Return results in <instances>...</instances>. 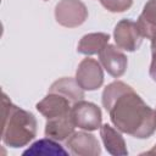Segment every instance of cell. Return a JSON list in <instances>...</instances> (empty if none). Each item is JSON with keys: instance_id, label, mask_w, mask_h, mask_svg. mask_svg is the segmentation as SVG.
<instances>
[{"instance_id": "7a4b0ae2", "label": "cell", "mask_w": 156, "mask_h": 156, "mask_svg": "<svg viewBox=\"0 0 156 156\" xmlns=\"http://www.w3.org/2000/svg\"><path fill=\"white\" fill-rule=\"evenodd\" d=\"M37 121L34 116L13 105L2 94V141L11 147H21L34 139Z\"/></svg>"}, {"instance_id": "ac0fdd59", "label": "cell", "mask_w": 156, "mask_h": 156, "mask_svg": "<svg viewBox=\"0 0 156 156\" xmlns=\"http://www.w3.org/2000/svg\"><path fill=\"white\" fill-rule=\"evenodd\" d=\"M146 154H147V155H151V154H156V145H155V146H154V147H152L150 151H147Z\"/></svg>"}, {"instance_id": "2e32d148", "label": "cell", "mask_w": 156, "mask_h": 156, "mask_svg": "<svg viewBox=\"0 0 156 156\" xmlns=\"http://www.w3.org/2000/svg\"><path fill=\"white\" fill-rule=\"evenodd\" d=\"M100 2L111 12H122L132 6L133 0H100Z\"/></svg>"}, {"instance_id": "6da1fadb", "label": "cell", "mask_w": 156, "mask_h": 156, "mask_svg": "<svg viewBox=\"0 0 156 156\" xmlns=\"http://www.w3.org/2000/svg\"><path fill=\"white\" fill-rule=\"evenodd\" d=\"M102 105L115 127L123 133L143 139L156 130V110L149 107L133 88L123 82H113L105 88Z\"/></svg>"}, {"instance_id": "9a60e30c", "label": "cell", "mask_w": 156, "mask_h": 156, "mask_svg": "<svg viewBox=\"0 0 156 156\" xmlns=\"http://www.w3.org/2000/svg\"><path fill=\"white\" fill-rule=\"evenodd\" d=\"M68 151H66L57 140H54L51 138L48 139H40L35 141L33 145H30L29 149H27L23 155H67Z\"/></svg>"}, {"instance_id": "ba28073f", "label": "cell", "mask_w": 156, "mask_h": 156, "mask_svg": "<svg viewBox=\"0 0 156 156\" xmlns=\"http://www.w3.org/2000/svg\"><path fill=\"white\" fill-rule=\"evenodd\" d=\"M71 107V101L57 93H49V95L37 104V110L48 119L68 115Z\"/></svg>"}, {"instance_id": "9c48e42d", "label": "cell", "mask_w": 156, "mask_h": 156, "mask_svg": "<svg viewBox=\"0 0 156 156\" xmlns=\"http://www.w3.org/2000/svg\"><path fill=\"white\" fill-rule=\"evenodd\" d=\"M118 49L119 48H116L115 45L107 44L99 52L101 65L115 78L121 77L127 68V57Z\"/></svg>"}, {"instance_id": "e0dca14e", "label": "cell", "mask_w": 156, "mask_h": 156, "mask_svg": "<svg viewBox=\"0 0 156 156\" xmlns=\"http://www.w3.org/2000/svg\"><path fill=\"white\" fill-rule=\"evenodd\" d=\"M152 52V60H151V66H150V77L156 82V51Z\"/></svg>"}, {"instance_id": "4fadbf2b", "label": "cell", "mask_w": 156, "mask_h": 156, "mask_svg": "<svg viewBox=\"0 0 156 156\" xmlns=\"http://www.w3.org/2000/svg\"><path fill=\"white\" fill-rule=\"evenodd\" d=\"M49 93H57L66 96L71 102H77L84 99V91L73 78H61L56 80L49 89Z\"/></svg>"}, {"instance_id": "8fae6325", "label": "cell", "mask_w": 156, "mask_h": 156, "mask_svg": "<svg viewBox=\"0 0 156 156\" xmlns=\"http://www.w3.org/2000/svg\"><path fill=\"white\" fill-rule=\"evenodd\" d=\"M73 130H74V124L71 119L69 113L66 116L50 118L48 119L45 126V135L57 141L67 140L73 134Z\"/></svg>"}, {"instance_id": "d6986e66", "label": "cell", "mask_w": 156, "mask_h": 156, "mask_svg": "<svg viewBox=\"0 0 156 156\" xmlns=\"http://www.w3.org/2000/svg\"><path fill=\"white\" fill-rule=\"evenodd\" d=\"M45 1H46V0H45Z\"/></svg>"}, {"instance_id": "3957f363", "label": "cell", "mask_w": 156, "mask_h": 156, "mask_svg": "<svg viewBox=\"0 0 156 156\" xmlns=\"http://www.w3.org/2000/svg\"><path fill=\"white\" fill-rule=\"evenodd\" d=\"M74 127L85 130H96L101 124V111L93 102L79 100L73 104L69 112Z\"/></svg>"}, {"instance_id": "5bb4252c", "label": "cell", "mask_w": 156, "mask_h": 156, "mask_svg": "<svg viewBox=\"0 0 156 156\" xmlns=\"http://www.w3.org/2000/svg\"><path fill=\"white\" fill-rule=\"evenodd\" d=\"M110 35L105 33H91L84 35L78 43V52L84 55L99 54L107 44Z\"/></svg>"}, {"instance_id": "52a82bcc", "label": "cell", "mask_w": 156, "mask_h": 156, "mask_svg": "<svg viewBox=\"0 0 156 156\" xmlns=\"http://www.w3.org/2000/svg\"><path fill=\"white\" fill-rule=\"evenodd\" d=\"M66 146L72 155L79 156H96L101 152L98 139L87 132L73 133L66 141Z\"/></svg>"}, {"instance_id": "277c9868", "label": "cell", "mask_w": 156, "mask_h": 156, "mask_svg": "<svg viewBox=\"0 0 156 156\" xmlns=\"http://www.w3.org/2000/svg\"><path fill=\"white\" fill-rule=\"evenodd\" d=\"M56 21L68 28L80 26L88 17L87 7L79 0H61L55 9Z\"/></svg>"}, {"instance_id": "7c38bea8", "label": "cell", "mask_w": 156, "mask_h": 156, "mask_svg": "<svg viewBox=\"0 0 156 156\" xmlns=\"http://www.w3.org/2000/svg\"><path fill=\"white\" fill-rule=\"evenodd\" d=\"M100 134H101V138H102L106 150L111 155H127L128 154L124 139L111 126L102 124L100 127Z\"/></svg>"}, {"instance_id": "8992f818", "label": "cell", "mask_w": 156, "mask_h": 156, "mask_svg": "<svg viewBox=\"0 0 156 156\" xmlns=\"http://www.w3.org/2000/svg\"><path fill=\"white\" fill-rule=\"evenodd\" d=\"M76 80L84 90H95L100 88L104 82V73L100 63L90 57L84 58L77 68Z\"/></svg>"}, {"instance_id": "5b68a950", "label": "cell", "mask_w": 156, "mask_h": 156, "mask_svg": "<svg viewBox=\"0 0 156 156\" xmlns=\"http://www.w3.org/2000/svg\"><path fill=\"white\" fill-rule=\"evenodd\" d=\"M115 41L117 48L127 51H135L139 49L143 41V34L140 33L136 22L132 20H122L115 28Z\"/></svg>"}, {"instance_id": "30bf717a", "label": "cell", "mask_w": 156, "mask_h": 156, "mask_svg": "<svg viewBox=\"0 0 156 156\" xmlns=\"http://www.w3.org/2000/svg\"><path fill=\"white\" fill-rule=\"evenodd\" d=\"M144 38L151 40V51H156V0H149L136 21Z\"/></svg>"}]
</instances>
